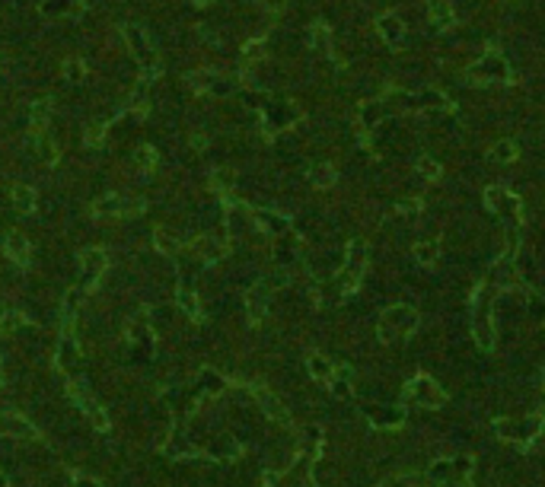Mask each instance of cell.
<instances>
[{"mask_svg":"<svg viewBox=\"0 0 545 487\" xmlns=\"http://www.w3.org/2000/svg\"><path fill=\"white\" fill-rule=\"evenodd\" d=\"M310 48H316L319 55H331V32L325 22H313L310 26Z\"/></svg>","mask_w":545,"mask_h":487,"instance_id":"cell-32","label":"cell"},{"mask_svg":"<svg viewBox=\"0 0 545 487\" xmlns=\"http://www.w3.org/2000/svg\"><path fill=\"white\" fill-rule=\"evenodd\" d=\"M192 147H195V150H204V147H207V134H192Z\"/></svg>","mask_w":545,"mask_h":487,"instance_id":"cell-50","label":"cell"},{"mask_svg":"<svg viewBox=\"0 0 545 487\" xmlns=\"http://www.w3.org/2000/svg\"><path fill=\"white\" fill-rule=\"evenodd\" d=\"M147 211V201L144 198H124V194H105L93 204V217L99 220H128V217H138V213Z\"/></svg>","mask_w":545,"mask_h":487,"instance_id":"cell-4","label":"cell"},{"mask_svg":"<svg viewBox=\"0 0 545 487\" xmlns=\"http://www.w3.org/2000/svg\"><path fill=\"white\" fill-rule=\"evenodd\" d=\"M466 76H469L472 83L491 86V83H511L513 80V70H511V64H507V58L501 55V51L491 48V51H485V55L478 58L469 70H466Z\"/></svg>","mask_w":545,"mask_h":487,"instance_id":"cell-2","label":"cell"},{"mask_svg":"<svg viewBox=\"0 0 545 487\" xmlns=\"http://www.w3.org/2000/svg\"><path fill=\"white\" fill-rule=\"evenodd\" d=\"M329 389H331V395L335 398H351V392H354V370L351 366H335V376L329 379Z\"/></svg>","mask_w":545,"mask_h":487,"instance_id":"cell-26","label":"cell"},{"mask_svg":"<svg viewBox=\"0 0 545 487\" xmlns=\"http://www.w3.org/2000/svg\"><path fill=\"white\" fill-rule=\"evenodd\" d=\"M383 118H386V105L383 102H364L360 105V112H357V124L360 128H367V131H373Z\"/></svg>","mask_w":545,"mask_h":487,"instance_id":"cell-27","label":"cell"},{"mask_svg":"<svg viewBox=\"0 0 545 487\" xmlns=\"http://www.w3.org/2000/svg\"><path fill=\"white\" fill-rule=\"evenodd\" d=\"M176 302H179V309L192 319V322H201V302H198V293H195L192 287H179Z\"/></svg>","mask_w":545,"mask_h":487,"instance_id":"cell-29","label":"cell"},{"mask_svg":"<svg viewBox=\"0 0 545 487\" xmlns=\"http://www.w3.org/2000/svg\"><path fill=\"white\" fill-rule=\"evenodd\" d=\"M153 246H157V252L159 255H166V258H176V255H179V239H176L173 233H169V229L166 227H159L157 233H153Z\"/></svg>","mask_w":545,"mask_h":487,"instance_id":"cell-33","label":"cell"},{"mask_svg":"<svg viewBox=\"0 0 545 487\" xmlns=\"http://www.w3.org/2000/svg\"><path fill=\"white\" fill-rule=\"evenodd\" d=\"M405 395L412 398V401H418L421 408H440L443 401H447V392H443L431 376L412 379V382L405 385Z\"/></svg>","mask_w":545,"mask_h":487,"instance_id":"cell-7","label":"cell"},{"mask_svg":"<svg viewBox=\"0 0 545 487\" xmlns=\"http://www.w3.org/2000/svg\"><path fill=\"white\" fill-rule=\"evenodd\" d=\"M195 4H207V0H195Z\"/></svg>","mask_w":545,"mask_h":487,"instance_id":"cell-55","label":"cell"},{"mask_svg":"<svg viewBox=\"0 0 545 487\" xmlns=\"http://www.w3.org/2000/svg\"><path fill=\"white\" fill-rule=\"evenodd\" d=\"M408 109H418L421 115H447V112H453V102H449L447 96H440V93L428 90V93H421V96L408 99Z\"/></svg>","mask_w":545,"mask_h":487,"instance_id":"cell-17","label":"cell"},{"mask_svg":"<svg viewBox=\"0 0 545 487\" xmlns=\"http://www.w3.org/2000/svg\"><path fill=\"white\" fill-rule=\"evenodd\" d=\"M252 217H256V227L262 229V233H268V236H281V233H287L290 229L287 217H281V213H275V211H256Z\"/></svg>","mask_w":545,"mask_h":487,"instance_id":"cell-23","label":"cell"},{"mask_svg":"<svg viewBox=\"0 0 545 487\" xmlns=\"http://www.w3.org/2000/svg\"><path fill=\"white\" fill-rule=\"evenodd\" d=\"M367 414L373 418L376 427H402V420H405L402 408H367Z\"/></svg>","mask_w":545,"mask_h":487,"instance_id":"cell-30","label":"cell"},{"mask_svg":"<svg viewBox=\"0 0 545 487\" xmlns=\"http://www.w3.org/2000/svg\"><path fill=\"white\" fill-rule=\"evenodd\" d=\"M77 363H80V341H77L70 331H64L61 341H58V350H55V366L70 376Z\"/></svg>","mask_w":545,"mask_h":487,"instance_id":"cell-13","label":"cell"},{"mask_svg":"<svg viewBox=\"0 0 545 487\" xmlns=\"http://www.w3.org/2000/svg\"><path fill=\"white\" fill-rule=\"evenodd\" d=\"M418 331V312L412 306H389L376 322V338L380 344H393L402 338H412Z\"/></svg>","mask_w":545,"mask_h":487,"instance_id":"cell-1","label":"cell"},{"mask_svg":"<svg viewBox=\"0 0 545 487\" xmlns=\"http://www.w3.org/2000/svg\"><path fill=\"white\" fill-rule=\"evenodd\" d=\"M86 74H90V70H86V61H83V58H67V61H64V80L67 83H83Z\"/></svg>","mask_w":545,"mask_h":487,"instance_id":"cell-40","label":"cell"},{"mask_svg":"<svg viewBox=\"0 0 545 487\" xmlns=\"http://www.w3.org/2000/svg\"><path fill=\"white\" fill-rule=\"evenodd\" d=\"M376 32H380V39L386 41L389 48H402V45H405V22L395 13L376 16Z\"/></svg>","mask_w":545,"mask_h":487,"instance_id":"cell-16","label":"cell"},{"mask_svg":"<svg viewBox=\"0 0 545 487\" xmlns=\"http://www.w3.org/2000/svg\"><path fill=\"white\" fill-rule=\"evenodd\" d=\"M530 302H532V312H536V316H542V319H545V302L539 300V296H532Z\"/></svg>","mask_w":545,"mask_h":487,"instance_id":"cell-52","label":"cell"},{"mask_svg":"<svg viewBox=\"0 0 545 487\" xmlns=\"http://www.w3.org/2000/svg\"><path fill=\"white\" fill-rule=\"evenodd\" d=\"M159 166V153L153 150L150 144H140L138 150H134V169H140V172H153Z\"/></svg>","mask_w":545,"mask_h":487,"instance_id":"cell-36","label":"cell"},{"mask_svg":"<svg viewBox=\"0 0 545 487\" xmlns=\"http://www.w3.org/2000/svg\"><path fill=\"white\" fill-rule=\"evenodd\" d=\"M0 436H10V439H39V427L32 424L29 418L16 411H4L0 414Z\"/></svg>","mask_w":545,"mask_h":487,"instance_id":"cell-10","label":"cell"},{"mask_svg":"<svg viewBox=\"0 0 545 487\" xmlns=\"http://www.w3.org/2000/svg\"><path fill=\"white\" fill-rule=\"evenodd\" d=\"M20 328H26V312L13 302H0V335H16Z\"/></svg>","mask_w":545,"mask_h":487,"instance_id":"cell-21","label":"cell"},{"mask_svg":"<svg viewBox=\"0 0 545 487\" xmlns=\"http://www.w3.org/2000/svg\"><path fill=\"white\" fill-rule=\"evenodd\" d=\"M472 306H478L475 325H472V338H475V344H478V347H482V350H494V341H497V335H494V325H491L488 312H485V306H482V283H478L475 296H472Z\"/></svg>","mask_w":545,"mask_h":487,"instance_id":"cell-9","label":"cell"},{"mask_svg":"<svg viewBox=\"0 0 545 487\" xmlns=\"http://www.w3.org/2000/svg\"><path fill=\"white\" fill-rule=\"evenodd\" d=\"M517 156H520V147L513 144V140H497V144L488 150L491 163H513Z\"/></svg>","mask_w":545,"mask_h":487,"instance_id":"cell-35","label":"cell"},{"mask_svg":"<svg viewBox=\"0 0 545 487\" xmlns=\"http://www.w3.org/2000/svg\"><path fill=\"white\" fill-rule=\"evenodd\" d=\"M74 487H103V484L93 478H74Z\"/></svg>","mask_w":545,"mask_h":487,"instance_id":"cell-51","label":"cell"},{"mask_svg":"<svg viewBox=\"0 0 545 487\" xmlns=\"http://www.w3.org/2000/svg\"><path fill=\"white\" fill-rule=\"evenodd\" d=\"M485 207L494 213H511L513 223H523V204H520L517 194H511L507 188L501 185H491L485 188Z\"/></svg>","mask_w":545,"mask_h":487,"instance_id":"cell-8","label":"cell"},{"mask_svg":"<svg viewBox=\"0 0 545 487\" xmlns=\"http://www.w3.org/2000/svg\"><path fill=\"white\" fill-rule=\"evenodd\" d=\"M188 86H192L195 93H214V96H227L230 93V83H223L217 74H207V70L188 74Z\"/></svg>","mask_w":545,"mask_h":487,"instance_id":"cell-20","label":"cell"},{"mask_svg":"<svg viewBox=\"0 0 545 487\" xmlns=\"http://www.w3.org/2000/svg\"><path fill=\"white\" fill-rule=\"evenodd\" d=\"M428 13H431V22L437 29H453L456 26V13L449 7V0H428Z\"/></svg>","mask_w":545,"mask_h":487,"instance_id":"cell-25","label":"cell"},{"mask_svg":"<svg viewBox=\"0 0 545 487\" xmlns=\"http://www.w3.org/2000/svg\"><path fill=\"white\" fill-rule=\"evenodd\" d=\"M236 185V172L233 169H217L214 175H211V188H214L217 194H230Z\"/></svg>","mask_w":545,"mask_h":487,"instance_id":"cell-41","label":"cell"},{"mask_svg":"<svg viewBox=\"0 0 545 487\" xmlns=\"http://www.w3.org/2000/svg\"><path fill=\"white\" fill-rule=\"evenodd\" d=\"M542 430V418H526V420H497L494 433L507 443H520V446H532V439Z\"/></svg>","mask_w":545,"mask_h":487,"instance_id":"cell-5","label":"cell"},{"mask_svg":"<svg viewBox=\"0 0 545 487\" xmlns=\"http://www.w3.org/2000/svg\"><path fill=\"white\" fill-rule=\"evenodd\" d=\"M472 472H475V459H472V455H453V474H449V484L472 487Z\"/></svg>","mask_w":545,"mask_h":487,"instance_id":"cell-24","label":"cell"},{"mask_svg":"<svg viewBox=\"0 0 545 487\" xmlns=\"http://www.w3.org/2000/svg\"><path fill=\"white\" fill-rule=\"evenodd\" d=\"M10 201H13L16 213H35V207H39V198H35V188L26 185V182H16L13 188H10Z\"/></svg>","mask_w":545,"mask_h":487,"instance_id":"cell-22","label":"cell"},{"mask_svg":"<svg viewBox=\"0 0 545 487\" xmlns=\"http://www.w3.org/2000/svg\"><path fill=\"white\" fill-rule=\"evenodd\" d=\"M239 453H242V449H239V443H236L233 436H221V439H214V443H211V455H214V459H221V462H233Z\"/></svg>","mask_w":545,"mask_h":487,"instance_id":"cell-34","label":"cell"},{"mask_svg":"<svg viewBox=\"0 0 545 487\" xmlns=\"http://www.w3.org/2000/svg\"><path fill=\"white\" fill-rule=\"evenodd\" d=\"M414 258H418V265H434L437 258H440V246H437V239H424L414 246Z\"/></svg>","mask_w":545,"mask_h":487,"instance_id":"cell-39","label":"cell"},{"mask_svg":"<svg viewBox=\"0 0 545 487\" xmlns=\"http://www.w3.org/2000/svg\"><path fill=\"white\" fill-rule=\"evenodd\" d=\"M80 271L86 277H103L109 271V252L99 246H90L80 252Z\"/></svg>","mask_w":545,"mask_h":487,"instance_id":"cell-18","label":"cell"},{"mask_svg":"<svg viewBox=\"0 0 545 487\" xmlns=\"http://www.w3.org/2000/svg\"><path fill=\"white\" fill-rule=\"evenodd\" d=\"M262 55H265V45L256 39V41H249V45H246V51H242V61H246V64H249V61L256 64Z\"/></svg>","mask_w":545,"mask_h":487,"instance_id":"cell-48","label":"cell"},{"mask_svg":"<svg viewBox=\"0 0 545 487\" xmlns=\"http://www.w3.org/2000/svg\"><path fill=\"white\" fill-rule=\"evenodd\" d=\"M192 252L198 255V258L204 261H221L230 255V239H221V236H198V239L192 242Z\"/></svg>","mask_w":545,"mask_h":487,"instance_id":"cell-15","label":"cell"},{"mask_svg":"<svg viewBox=\"0 0 545 487\" xmlns=\"http://www.w3.org/2000/svg\"><path fill=\"white\" fill-rule=\"evenodd\" d=\"M252 392H256L258 408L265 411V418L275 420V424H281V427H290V414H287V408L281 405V398H277L275 392L262 389V385H252Z\"/></svg>","mask_w":545,"mask_h":487,"instance_id":"cell-12","label":"cell"},{"mask_svg":"<svg viewBox=\"0 0 545 487\" xmlns=\"http://www.w3.org/2000/svg\"><path fill=\"white\" fill-rule=\"evenodd\" d=\"M414 169H418V175H421V179H428V182L440 179V163H437V159H431V156H418Z\"/></svg>","mask_w":545,"mask_h":487,"instance_id":"cell-42","label":"cell"},{"mask_svg":"<svg viewBox=\"0 0 545 487\" xmlns=\"http://www.w3.org/2000/svg\"><path fill=\"white\" fill-rule=\"evenodd\" d=\"M367 261H370V255H367L364 239H354L351 246H348L345 271H341V277H339V293L341 296H351L354 290L360 287V281H364V271H367Z\"/></svg>","mask_w":545,"mask_h":487,"instance_id":"cell-3","label":"cell"},{"mask_svg":"<svg viewBox=\"0 0 545 487\" xmlns=\"http://www.w3.org/2000/svg\"><path fill=\"white\" fill-rule=\"evenodd\" d=\"M103 138H105V124H90V128H86V147H99L103 144Z\"/></svg>","mask_w":545,"mask_h":487,"instance_id":"cell-47","label":"cell"},{"mask_svg":"<svg viewBox=\"0 0 545 487\" xmlns=\"http://www.w3.org/2000/svg\"><path fill=\"white\" fill-rule=\"evenodd\" d=\"M32 138H35V144H32V147H35V153H39V159H41V163L55 166L58 159H61V150H58V144L48 138V131H45V134H32Z\"/></svg>","mask_w":545,"mask_h":487,"instance_id":"cell-28","label":"cell"},{"mask_svg":"<svg viewBox=\"0 0 545 487\" xmlns=\"http://www.w3.org/2000/svg\"><path fill=\"white\" fill-rule=\"evenodd\" d=\"M67 395L74 398L77 405L83 408V414H86V418H90V424L96 427V430H109V414L103 411V408H99V401H93V395H90V389H86V385L80 382V379H67Z\"/></svg>","mask_w":545,"mask_h":487,"instance_id":"cell-6","label":"cell"},{"mask_svg":"<svg viewBox=\"0 0 545 487\" xmlns=\"http://www.w3.org/2000/svg\"><path fill=\"white\" fill-rule=\"evenodd\" d=\"M380 487H431V481H421L418 474H393Z\"/></svg>","mask_w":545,"mask_h":487,"instance_id":"cell-44","label":"cell"},{"mask_svg":"<svg viewBox=\"0 0 545 487\" xmlns=\"http://www.w3.org/2000/svg\"><path fill=\"white\" fill-rule=\"evenodd\" d=\"M268 296H271V287L268 283H256V287L246 293V316H249V325H262L265 316H268Z\"/></svg>","mask_w":545,"mask_h":487,"instance_id":"cell-11","label":"cell"},{"mask_svg":"<svg viewBox=\"0 0 545 487\" xmlns=\"http://www.w3.org/2000/svg\"><path fill=\"white\" fill-rule=\"evenodd\" d=\"M306 370H310V376L316 379V382H329V379L335 376V366H331L329 357H322V354H310V357H306Z\"/></svg>","mask_w":545,"mask_h":487,"instance_id":"cell-31","label":"cell"},{"mask_svg":"<svg viewBox=\"0 0 545 487\" xmlns=\"http://www.w3.org/2000/svg\"><path fill=\"white\" fill-rule=\"evenodd\" d=\"M449 474H453V459L431 462V468H428V481H431V484H449Z\"/></svg>","mask_w":545,"mask_h":487,"instance_id":"cell-38","label":"cell"},{"mask_svg":"<svg viewBox=\"0 0 545 487\" xmlns=\"http://www.w3.org/2000/svg\"><path fill=\"white\" fill-rule=\"evenodd\" d=\"M335 179H339V175H335L331 166H316V169L310 172V182L316 188H331V185H335Z\"/></svg>","mask_w":545,"mask_h":487,"instance_id":"cell-43","label":"cell"},{"mask_svg":"<svg viewBox=\"0 0 545 487\" xmlns=\"http://www.w3.org/2000/svg\"><path fill=\"white\" fill-rule=\"evenodd\" d=\"M124 41H128V48H131V55L138 58L144 67H157V61H153V48H150V41H147V35H144V29L140 26H124Z\"/></svg>","mask_w":545,"mask_h":487,"instance_id":"cell-14","label":"cell"},{"mask_svg":"<svg viewBox=\"0 0 545 487\" xmlns=\"http://www.w3.org/2000/svg\"><path fill=\"white\" fill-rule=\"evenodd\" d=\"M128 341H134V344H153V331L147 328L140 319H134V322L128 325Z\"/></svg>","mask_w":545,"mask_h":487,"instance_id":"cell-45","label":"cell"},{"mask_svg":"<svg viewBox=\"0 0 545 487\" xmlns=\"http://www.w3.org/2000/svg\"><path fill=\"white\" fill-rule=\"evenodd\" d=\"M0 385H7V373H4V363H0Z\"/></svg>","mask_w":545,"mask_h":487,"instance_id":"cell-53","label":"cell"},{"mask_svg":"<svg viewBox=\"0 0 545 487\" xmlns=\"http://www.w3.org/2000/svg\"><path fill=\"white\" fill-rule=\"evenodd\" d=\"M48 112H51V102L48 99H39V102L32 105V112H29V128H32V134H45V124H48Z\"/></svg>","mask_w":545,"mask_h":487,"instance_id":"cell-37","label":"cell"},{"mask_svg":"<svg viewBox=\"0 0 545 487\" xmlns=\"http://www.w3.org/2000/svg\"><path fill=\"white\" fill-rule=\"evenodd\" d=\"M0 487H10V481H7V474L0 472Z\"/></svg>","mask_w":545,"mask_h":487,"instance_id":"cell-54","label":"cell"},{"mask_svg":"<svg viewBox=\"0 0 545 487\" xmlns=\"http://www.w3.org/2000/svg\"><path fill=\"white\" fill-rule=\"evenodd\" d=\"M265 7H268L271 13H281V10L287 7V0H265Z\"/></svg>","mask_w":545,"mask_h":487,"instance_id":"cell-49","label":"cell"},{"mask_svg":"<svg viewBox=\"0 0 545 487\" xmlns=\"http://www.w3.org/2000/svg\"><path fill=\"white\" fill-rule=\"evenodd\" d=\"M421 211H424V204L418 198H405L395 204V213H399V217H418Z\"/></svg>","mask_w":545,"mask_h":487,"instance_id":"cell-46","label":"cell"},{"mask_svg":"<svg viewBox=\"0 0 545 487\" xmlns=\"http://www.w3.org/2000/svg\"><path fill=\"white\" fill-rule=\"evenodd\" d=\"M4 252H7V258L13 261V265H20V268H26L29 261H32V246H29V239L20 233V229L7 233V239H4Z\"/></svg>","mask_w":545,"mask_h":487,"instance_id":"cell-19","label":"cell"}]
</instances>
